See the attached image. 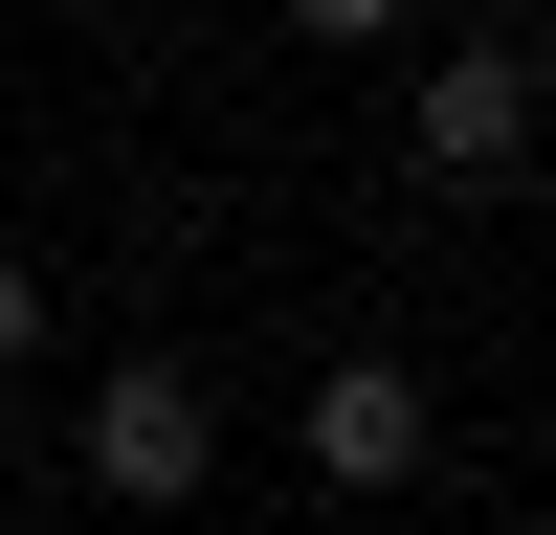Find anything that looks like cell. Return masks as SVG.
I'll list each match as a JSON object with an SVG mask.
<instances>
[{"label":"cell","mask_w":556,"mask_h":535,"mask_svg":"<svg viewBox=\"0 0 556 535\" xmlns=\"http://www.w3.org/2000/svg\"><path fill=\"white\" fill-rule=\"evenodd\" d=\"M534 134H556V67L513 23H445L424 67H401V178L424 201H490V178H534Z\"/></svg>","instance_id":"1"},{"label":"cell","mask_w":556,"mask_h":535,"mask_svg":"<svg viewBox=\"0 0 556 535\" xmlns=\"http://www.w3.org/2000/svg\"><path fill=\"white\" fill-rule=\"evenodd\" d=\"M201 469H223L201 357H89V490H112V513H178Z\"/></svg>","instance_id":"2"},{"label":"cell","mask_w":556,"mask_h":535,"mask_svg":"<svg viewBox=\"0 0 556 535\" xmlns=\"http://www.w3.org/2000/svg\"><path fill=\"white\" fill-rule=\"evenodd\" d=\"M290 446H312V490H424L445 469V401H424V357H334V380L290 401Z\"/></svg>","instance_id":"3"},{"label":"cell","mask_w":556,"mask_h":535,"mask_svg":"<svg viewBox=\"0 0 556 535\" xmlns=\"http://www.w3.org/2000/svg\"><path fill=\"white\" fill-rule=\"evenodd\" d=\"M290 45H424V0H290Z\"/></svg>","instance_id":"4"},{"label":"cell","mask_w":556,"mask_h":535,"mask_svg":"<svg viewBox=\"0 0 556 535\" xmlns=\"http://www.w3.org/2000/svg\"><path fill=\"white\" fill-rule=\"evenodd\" d=\"M23 357H45V268L0 246V380H23Z\"/></svg>","instance_id":"5"}]
</instances>
